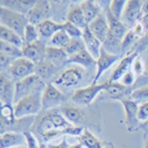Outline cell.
<instances>
[{
    "instance_id": "49",
    "label": "cell",
    "mask_w": 148,
    "mask_h": 148,
    "mask_svg": "<svg viewBox=\"0 0 148 148\" xmlns=\"http://www.w3.org/2000/svg\"><path fill=\"white\" fill-rule=\"evenodd\" d=\"M141 12H143V18L148 16V0H144L141 5Z\"/></svg>"
},
{
    "instance_id": "42",
    "label": "cell",
    "mask_w": 148,
    "mask_h": 148,
    "mask_svg": "<svg viewBox=\"0 0 148 148\" xmlns=\"http://www.w3.org/2000/svg\"><path fill=\"white\" fill-rule=\"evenodd\" d=\"M136 38H137V36L134 34L133 30H129L126 34V36L124 37V39L121 40V50H125L129 46H132V44H134Z\"/></svg>"
},
{
    "instance_id": "50",
    "label": "cell",
    "mask_w": 148,
    "mask_h": 148,
    "mask_svg": "<svg viewBox=\"0 0 148 148\" xmlns=\"http://www.w3.org/2000/svg\"><path fill=\"white\" fill-rule=\"evenodd\" d=\"M139 128H143V129H144L146 133H148V120H147V121H145V123H141Z\"/></svg>"
},
{
    "instance_id": "34",
    "label": "cell",
    "mask_w": 148,
    "mask_h": 148,
    "mask_svg": "<svg viewBox=\"0 0 148 148\" xmlns=\"http://www.w3.org/2000/svg\"><path fill=\"white\" fill-rule=\"evenodd\" d=\"M0 52L6 53V55L10 56L14 59H18V58L23 57L21 48L14 46V45L8 44V42H5V41H1V40H0Z\"/></svg>"
},
{
    "instance_id": "33",
    "label": "cell",
    "mask_w": 148,
    "mask_h": 148,
    "mask_svg": "<svg viewBox=\"0 0 148 148\" xmlns=\"http://www.w3.org/2000/svg\"><path fill=\"white\" fill-rule=\"evenodd\" d=\"M15 110H14V106L11 105H1V121H2V126L3 125H14L16 123Z\"/></svg>"
},
{
    "instance_id": "40",
    "label": "cell",
    "mask_w": 148,
    "mask_h": 148,
    "mask_svg": "<svg viewBox=\"0 0 148 148\" xmlns=\"http://www.w3.org/2000/svg\"><path fill=\"white\" fill-rule=\"evenodd\" d=\"M25 137H26V144L28 148H39L40 143L38 141V139L36 138L35 134L32 132H25L23 133Z\"/></svg>"
},
{
    "instance_id": "29",
    "label": "cell",
    "mask_w": 148,
    "mask_h": 148,
    "mask_svg": "<svg viewBox=\"0 0 148 148\" xmlns=\"http://www.w3.org/2000/svg\"><path fill=\"white\" fill-rule=\"evenodd\" d=\"M46 59L51 61L52 64H58V62H66L68 59L66 51L61 48H55L47 46L46 49Z\"/></svg>"
},
{
    "instance_id": "14",
    "label": "cell",
    "mask_w": 148,
    "mask_h": 148,
    "mask_svg": "<svg viewBox=\"0 0 148 148\" xmlns=\"http://www.w3.org/2000/svg\"><path fill=\"white\" fill-rule=\"evenodd\" d=\"M118 59H119L118 55H112L110 52L106 51L104 48H103L99 58L97 59V64H96L97 71H96L95 77H94L92 84H94V85H97V82H98V79L101 77V75L104 74L106 70H108L116 61H118Z\"/></svg>"
},
{
    "instance_id": "35",
    "label": "cell",
    "mask_w": 148,
    "mask_h": 148,
    "mask_svg": "<svg viewBox=\"0 0 148 148\" xmlns=\"http://www.w3.org/2000/svg\"><path fill=\"white\" fill-rule=\"evenodd\" d=\"M40 40L39 34H38L37 27L35 25L28 23L26 30H25V36H23V45H30ZM23 47V46H22Z\"/></svg>"
},
{
    "instance_id": "48",
    "label": "cell",
    "mask_w": 148,
    "mask_h": 148,
    "mask_svg": "<svg viewBox=\"0 0 148 148\" xmlns=\"http://www.w3.org/2000/svg\"><path fill=\"white\" fill-rule=\"evenodd\" d=\"M70 146H71V145H69V144L67 143L66 138H64L59 144H57V145H49L48 147L49 148H70Z\"/></svg>"
},
{
    "instance_id": "19",
    "label": "cell",
    "mask_w": 148,
    "mask_h": 148,
    "mask_svg": "<svg viewBox=\"0 0 148 148\" xmlns=\"http://www.w3.org/2000/svg\"><path fill=\"white\" fill-rule=\"evenodd\" d=\"M106 19L108 22V26H109V31L114 36H116L117 38H119L120 40H123L124 37L126 36V34L129 31L127 29V27L123 23L121 20L117 19L115 16L111 14L109 11V9H107V12H106Z\"/></svg>"
},
{
    "instance_id": "52",
    "label": "cell",
    "mask_w": 148,
    "mask_h": 148,
    "mask_svg": "<svg viewBox=\"0 0 148 148\" xmlns=\"http://www.w3.org/2000/svg\"><path fill=\"white\" fill-rule=\"evenodd\" d=\"M39 148H47V146L45 145L44 143H40V146H39Z\"/></svg>"
},
{
    "instance_id": "38",
    "label": "cell",
    "mask_w": 148,
    "mask_h": 148,
    "mask_svg": "<svg viewBox=\"0 0 148 148\" xmlns=\"http://www.w3.org/2000/svg\"><path fill=\"white\" fill-rule=\"evenodd\" d=\"M130 99H133L134 101H136L138 105L144 104L148 101V86L146 87H141L136 90H134L130 95Z\"/></svg>"
},
{
    "instance_id": "1",
    "label": "cell",
    "mask_w": 148,
    "mask_h": 148,
    "mask_svg": "<svg viewBox=\"0 0 148 148\" xmlns=\"http://www.w3.org/2000/svg\"><path fill=\"white\" fill-rule=\"evenodd\" d=\"M73 126L68 120H67L60 111H47L42 117L35 121L34 128L36 129V133L41 135L45 132L51 130V129H59L65 130L67 128Z\"/></svg>"
},
{
    "instance_id": "53",
    "label": "cell",
    "mask_w": 148,
    "mask_h": 148,
    "mask_svg": "<svg viewBox=\"0 0 148 148\" xmlns=\"http://www.w3.org/2000/svg\"><path fill=\"white\" fill-rule=\"evenodd\" d=\"M144 148H148V138L145 141V145H144Z\"/></svg>"
},
{
    "instance_id": "20",
    "label": "cell",
    "mask_w": 148,
    "mask_h": 148,
    "mask_svg": "<svg viewBox=\"0 0 148 148\" xmlns=\"http://www.w3.org/2000/svg\"><path fill=\"white\" fill-rule=\"evenodd\" d=\"M1 148H12L22 146L26 143V137L23 134L16 132H6L1 134Z\"/></svg>"
},
{
    "instance_id": "18",
    "label": "cell",
    "mask_w": 148,
    "mask_h": 148,
    "mask_svg": "<svg viewBox=\"0 0 148 148\" xmlns=\"http://www.w3.org/2000/svg\"><path fill=\"white\" fill-rule=\"evenodd\" d=\"M89 30L95 35V37L99 39L101 44H104L105 40L107 39V36L109 34V26L107 19L103 15H99L95 20L90 22L88 25Z\"/></svg>"
},
{
    "instance_id": "45",
    "label": "cell",
    "mask_w": 148,
    "mask_h": 148,
    "mask_svg": "<svg viewBox=\"0 0 148 148\" xmlns=\"http://www.w3.org/2000/svg\"><path fill=\"white\" fill-rule=\"evenodd\" d=\"M135 79H136V74L130 69V70H129L123 78H121L120 82H121V84H123L124 86H130V85H133L134 84Z\"/></svg>"
},
{
    "instance_id": "39",
    "label": "cell",
    "mask_w": 148,
    "mask_h": 148,
    "mask_svg": "<svg viewBox=\"0 0 148 148\" xmlns=\"http://www.w3.org/2000/svg\"><path fill=\"white\" fill-rule=\"evenodd\" d=\"M62 30H65L70 38H82V30L70 22H62Z\"/></svg>"
},
{
    "instance_id": "46",
    "label": "cell",
    "mask_w": 148,
    "mask_h": 148,
    "mask_svg": "<svg viewBox=\"0 0 148 148\" xmlns=\"http://www.w3.org/2000/svg\"><path fill=\"white\" fill-rule=\"evenodd\" d=\"M132 70H133L136 75L143 74V71H144V61H143L139 57H137L136 60L134 61L133 67H132Z\"/></svg>"
},
{
    "instance_id": "21",
    "label": "cell",
    "mask_w": 148,
    "mask_h": 148,
    "mask_svg": "<svg viewBox=\"0 0 148 148\" xmlns=\"http://www.w3.org/2000/svg\"><path fill=\"white\" fill-rule=\"evenodd\" d=\"M66 64H75V65H79V66L88 68L91 66H96L97 60L89 53L87 49H82V51L68 57Z\"/></svg>"
},
{
    "instance_id": "47",
    "label": "cell",
    "mask_w": 148,
    "mask_h": 148,
    "mask_svg": "<svg viewBox=\"0 0 148 148\" xmlns=\"http://www.w3.org/2000/svg\"><path fill=\"white\" fill-rule=\"evenodd\" d=\"M145 23L141 21H138L137 23H135V26H134L132 30H133V32L137 36V37H141L144 34H145Z\"/></svg>"
},
{
    "instance_id": "17",
    "label": "cell",
    "mask_w": 148,
    "mask_h": 148,
    "mask_svg": "<svg viewBox=\"0 0 148 148\" xmlns=\"http://www.w3.org/2000/svg\"><path fill=\"white\" fill-rule=\"evenodd\" d=\"M36 27H37L40 40H42L44 42L47 44L56 32H58L59 30H62V23H58V22L52 21L50 19H47L45 21L38 23Z\"/></svg>"
},
{
    "instance_id": "44",
    "label": "cell",
    "mask_w": 148,
    "mask_h": 148,
    "mask_svg": "<svg viewBox=\"0 0 148 148\" xmlns=\"http://www.w3.org/2000/svg\"><path fill=\"white\" fill-rule=\"evenodd\" d=\"M138 119L140 123H145L148 120V101L139 105L138 108Z\"/></svg>"
},
{
    "instance_id": "26",
    "label": "cell",
    "mask_w": 148,
    "mask_h": 148,
    "mask_svg": "<svg viewBox=\"0 0 148 148\" xmlns=\"http://www.w3.org/2000/svg\"><path fill=\"white\" fill-rule=\"evenodd\" d=\"M0 40L10 45H14V46H17L19 48H22V46H23L22 38L18 34H16L15 31H12L11 29H9L2 25H0Z\"/></svg>"
},
{
    "instance_id": "13",
    "label": "cell",
    "mask_w": 148,
    "mask_h": 148,
    "mask_svg": "<svg viewBox=\"0 0 148 148\" xmlns=\"http://www.w3.org/2000/svg\"><path fill=\"white\" fill-rule=\"evenodd\" d=\"M15 94H16V84L6 76L5 73L0 75V100L1 105H11L15 104Z\"/></svg>"
},
{
    "instance_id": "31",
    "label": "cell",
    "mask_w": 148,
    "mask_h": 148,
    "mask_svg": "<svg viewBox=\"0 0 148 148\" xmlns=\"http://www.w3.org/2000/svg\"><path fill=\"white\" fill-rule=\"evenodd\" d=\"M103 48L106 51L110 52L112 55H117L118 51L121 50V40L117 38L116 36H114L109 31L107 39L105 40V42L103 44Z\"/></svg>"
},
{
    "instance_id": "32",
    "label": "cell",
    "mask_w": 148,
    "mask_h": 148,
    "mask_svg": "<svg viewBox=\"0 0 148 148\" xmlns=\"http://www.w3.org/2000/svg\"><path fill=\"white\" fill-rule=\"evenodd\" d=\"M82 49H86V46L84 44L82 38H71L69 40V42L67 44V46L64 48V50L66 51L67 56L70 57L77 52L82 51Z\"/></svg>"
},
{
    "instance_id": "25",
    "label": "cell",
    "mask_w": 148,
    "mask_h": 148,
    "mask_svg": "<svg viewBox=\"0 0 148 148\" xmlns=\"http://www.w3.org/2000/svg\"><path fill=\"white\" fill-rule=\"evenodd\" d=\"M56 70H57V68H56L55 64H52L49 60L45 59L36 64L35 75H37L41 80H46V79L50 78L52 75L56 73Z\"/></svg>"
},
{
    "instance_id": "10",
    "label": "cell",
    "mask_w": 148,
    "mask_h": 148,
    "mask_svg": "<svg viewBox=\"0 0 148 148\" xmlns=\"http://www.w3.org/2000/svg\"><path fill=\"white\" fill-rule=\"evenodd\" d=\"M49 14H50V2L47 0H38L36 1L35 6L26 15V17L29 23L37 26L38 23L49 19L48 18Z\"/></svg>"
},
{
    "instance_id": "36",
    "label": "cell",
    "mask_w": 148,
    "mask_h": 148,
    "mask_svg": "<svg viewBox=\"0 0 148 148\" xmlns=\"http://www.w3.org/2000/svg\"><path fill=\"white\" fill-rule=\"evenodd\" d=\"M127 6V1L126 0H112L109 3V11H110L112 15L115 16L117 19L121 20L123 15H124V10Z\"/></svg>"
},
{
    "instance_id": "5",
    "label": "cell",
    "mask_w": 148,
    "mask_h": 148,
    "mask_svg": "<svg viewBox=\"0 0 148 148\" xmlns=\"http://www.w3.org/2000/svg\"><path fill=\"white\" fill-rule=\"evenodd\" d=\"M42 86H44L42 82L37 75H32V76H29V77L20 80V82H17V84H16L15 104L23 97L31 95V94H35V92H40L39 89Z\"/></svg>"
},
{
    "instance_id": "28",
    "label": "cell",
    "mask_w": 148,
    "mask_h": 148,
    "mask_svg": "<svg viewBox=\"0 0 148 148\" xmlns=\"http://www.w3.org/2000/svg\"><path fill=\"white\" fill-rule=\"evenodd\" d=\"M80 8H82L84 16H85L86 21H87L88 25L100 15L99 14V9L96 6L95 1H92V0H84V1H82L80 2Z\"/></svg>"
},
{
    "instance_id": "37",
    "label": "cell",
    "mask_w": 148,
    "mask_h": 148,
    "mask_svg": "<svg viewBox=\"0 0 148 148\" xmlns=\"http://www.w3.org/2000/svg\"><path fill=\"white\" fill-rule=\"evenodd\" d=\"M126 86H124L123 84L119 82H106V92L109 96L114 97V98H118L120 95H123L126 91Z\"/></svg>"
},
{
    "instance_id": "6",
    "label": "cell",
    "mask_w": 148,
    "mask_h": 148,
    "mask_svg": "<svg viewBox=\"0 0 148 148\" xmlns=\"http://www.w3.org/2000/svg\"><path fill=\"white\" fill-rule=\"evenodd\" d=\"M35 70H36V64H34L32 61H30L25 57L16 59L8 68V73L18 82L35 75Z\"/></svg>"
},
{
    "instance_id": "7",
    "label": "cell",
    "mask_w": 148,
    "mask_h": 148,
    "mask_svg": "<svg viewBox=\"0 0 148 148\" xmlns=\"http://www.w3.org/2000/svg\"><path fill=\"white\" fill-rule=\"evenodd\" d=\"M41 92V103L44 110L52 109L66 101V96L52 84H47Z\"/></svg>"
},
{
    "instance_id": "54",
    "label": "cell",
    "mask_w": 148,
    "mask_h": 148,
    "mask_svg": "<svg viewBox=\"0 0 148 148\" xmlns=\"http://www.w3.org/2000/svg\"><path fill=\"white\" fill-rule=\"evenodd\" d=\"M12 148H22V146H17V147H12Z\"/></svg>"
},
{
    "instance_id": "51",
    "label": "cell",
    "mask_w": 148,
    "mask_h": 148,
    "mask_svg": "<svg viewBox=\"0 0 148 148\" xmlns=\"http://www.w3.org/2000/svg\"><path fill=\"white\" fill-rule=\"evenodd\" d=\"M84 146H82V144H80V143H77V144H74V145H71L70 146V148H82Z\"/></svg>"
},
{
    "instance_id": "41",
    "label": "cell",
    "mask_w": 148,
    "mask_h": 148,
    "mask_svg": "<svg viewBox=\"0 0 148 148\" xmlns=\"http://www.w3.org/2000/svg\"><path fill=\"white\" fill-rule=\"evenodd\" d=\"M64 135V130H59V129H51V130H48V132H45L40 136L42 137L44 141H50L59 136Z\"/></svg>"
},
{
    "instance_id": "30",
    "label": "cell",
    "mask_w": 148,
    "mask_h": 148,
    "mask_svg": "<svg viewBox=\"0 0 148 148\" xmlns=\"http://www.w3.org/2000/svg\"><path fill=\"white\" fill-rule=\"evenodd\" d=\"M70 39H71V38L68 36V34H67L65 30H59L58 32H56V34L50 38V40L47 42V46L64 49L67 46V44L69 42Z\"/></svg>"
},
{
    "instance_id": "56",
    "label": "cell",
    "mask_w": 148,
    "mask_h": 148,
    "mask_svg": "<svg viewBox=\"0 0 148 148\" xmlns=\"http://www.w3.org/2000/svg\"><path fill=\"white\" fill-rule=\"evenodd\" d=\"M144 18H148V16H147V17H144Z\"/></svg>"
},
{
    "instance_id": "3",
    "label": "cell",
    "mask_w": 148,
    "mask_h": 148,
    "mask_svg": "<svg viewBox=\"0 0 148 148\" xmlns=\"http://www.w3.org/2000/svg\"><path fill=\"white\" fill-rule=\"evenodd\" d=\"M0 21L2 26L15 31L23 40L25 30H26L27 25L29 23L26 15L16 12L14 10H10L8 8L0 6Z\"/></svg>"
},
{
    "instance_id": "15",
    "label": "cell",
    "mask_w": 148,
    "mask_h": 148,
    "mask_svg": "<svg viewBox=\"0 0 148 148\" xmlns=\"http://www.w3.org/2000/svg\"><path fill=\"white\" fill-rule=\"evenodd\" d=\"M138 57V51H135L130 55H128L127 57L123 58L119 61V64L117 67L115 68V70L112 71L110 78H109V82H118L121 80V78L132 69L134 61L136 60V58Z\"/></svg>"
},
{
    "instance_id": "11",
    "label": "cell",
    "mask_w": 148,
    "mask_h": 148,
    "mask_svg": "<svg viewBox=\"0 0 148 148\" xmlns=\"http://www.w3.org/2000/svg\"><path fill=\"white\" fill-rule=\"evenodd\" d=\"M82 76H84V73L80 68L71 67L58 75L53 80V85L62 86V87H74L82 82Z\"/></svg>"
},
{
    "instance_id": "23",
    "label": "cell",
    "mask_w": 148,
    "mask_h": 148,
    "mask_svg": "<svg viewBox=\"0 0 148 148\" xmlns=\"http://www.w3.org/2000/svg\"><path fill=\"white\" fill-rule=\"evenodd\" d=\"M36 1L31 0H10V1H1V6L6 7L10 10H14L16 12H19L22 15H27L29 10L35 6Z\"/></svg>"
},
{
    "instance_id": "43",
    "label": "cell",
    "mask_w": 148,
    "mask_h": 148,
    "mask_svg": "<svg viewBox=\"0 0 148 148\" xmlns=\"http://www.w3.org/2000/svg\"><path fill=\"white\" fill-rule=\"evenodd\" d=\"M16 59L14 58H11L10 56H8L6 53H3V52H0V66H1V70H5V69H7L10 67V65L15 61Z\"/></svg>"
},
{
    "instance_id": "22",
    "label": "cell",
    "mask_w": 148,
    "mask_h": 148,
    "mask_svg": "<svg viewBox=\"0 0 148 148\" xmlns=\"http://www.w3.org/2000/svg\"><path fill=\"white\" fill-rule=\"evenodd\" d=\"M60 112L62 114V116L71 124V125H80L85 121L86 116H85V112L77 108V107H73V106H66V107H62L60 109Z\"/></svg>"
},
{
    "instance_id": "55",
    "label": "cell",
    "mask_w": 148,
    "mask_h": 148,
    "mask_svg": "<svg viewBox=\"0 0 148 148\" xmlns=\"http://www.w3.org/2000/svg\"><path fill=\"white\" fill-rule=\"evenodd\" d=\"M146 74H147V76H148V70H147V73H146Z\"/></svg>"
},
{
    "instance_id": "8",
    "label": "cell",
    "mask_w": 148,
    "mask_h": 148,
    "mask_svg": "<svg viewBox=\"0 0 148 148\" xmlns=\"http://www.w3.org/2000/svg\"><path fill=\"white\" fill-rule=\"evenodd\" d=\"M120 104L123 105L124 110H125V125H126L128 132H134L137 128L140 127V121L138 119V108L139 105L136 101H134L133 99H128V98H123L120 99Z\"/></svg>"
},
{
    "instance_id": "12",
    "label": "cell",
    "mask_w": 148,
    "mask_h": 148,
    "mask_svg": "<svg viewBox=\"0 0 148 148\" xmlns=\"http://www.w3.org/2000/svg\"><path fill=\"white\" fill-rule=\"evenodd\" d=\"M46 49L47 44L42 40H38L34 44L23 45V47L21 48L22 56L32 61L34 64H38L46 59Z\"/></svg>"
},
{
    "instance_id": "24",
    "label": "cell",
    "mask_w": 148,
    "mask_h": 148,
    "mask_svg": "<svg viewBox=\"0 0 148 148\" xmlns=\"http://www.w3.org/2000/svg\"><path fill=\"white\" fill-rule=\"evenodd\" d=\"M67 21L75 25L79 29L84 30L86 27H88V23L86 21V18L84 16L80 6H75L70 8L68 14H67Z\"/></svg>"
},
{
    "instance_id": "4",
    "label": "cell",
    "mask_w": 148,
    "mask_h": 148,
    "mask_svg": "<svg viewBox=\"0 0 148 148\" xmlns=\"http://www.w3.org/2000/svg\"><path fill=\"white\" fill-rule=\"evenodd\" d=\"M105 90H106V82H104V84H97V85L91 84L90 86L77 89L73 94L71 99L76 104L82 105V106H89L95 100V98L101 91H105Z\"/></svg>"
},
{
    "instance_id": "9",
    "label": "cell",
    "mask_w": 148,
    "mask_h": 148,
    "mask_svg": "<svg viewBox=\"0 0 148 148\" xmlns=\"http://www.w3.org/2000/svg\"><path fill=\"white\" fill-rule=\"evenodd\" d=\"M141 5H143V1L140 0L127 1V6L124 10V15L121 18V21L126 27L133 28L135 23H137L138 21H140V19H143Z\"/></svg>"
},
{
    "instance_id": "27",
    "label": "cell",
    "mask_w": 148,
    "mask_h": 148,
    "mask_svg": "<svg viewBox=\"0 0 148 148\" xmlns=\"http://www.w3.org/2000/svg\"><path fill=\"white\" fill-rule=\"evenodd\" d=\"M79 143L86 148H107L104 143L99 140L88 129H84L82 134L79 136Z\"/></svg>"
},
{
    "instance_id": "16",
    "label": "cell",
    "mask_w": 148,
    "mask_h": 148,
    "mask_svg": "<svg viewBox=\"0 0 148 148\" xmlns=\"http://www.w3.org/2000/svg\"><path fill=\"white\" fill-rule=\"evenodd\" d=\"M82 40L89 53L96 60L98 59L100 56L101 49H103V44L99 41L98 38L95 37V35L89 30L88 27H86L82 30Z\"/></svg>"
},
{
    "instance_id": "2",
    "label": "cell",
    "mask_w": 148,
    "mask_h": 148,
    "mask_svg": "<svg viewBox=\"0 0 148 148\" xmlns=\"http://www.w3.org/2000/svg\"><path fill=\"white\" fill-rule=\"evenodd\" d=\"M41 94L42 92H35V94L28 95L21 98L20 100H18L14 105V110H15V116L17 120L23 117L37 115L42 109Z\"/></svg>"
}]
</instances>
